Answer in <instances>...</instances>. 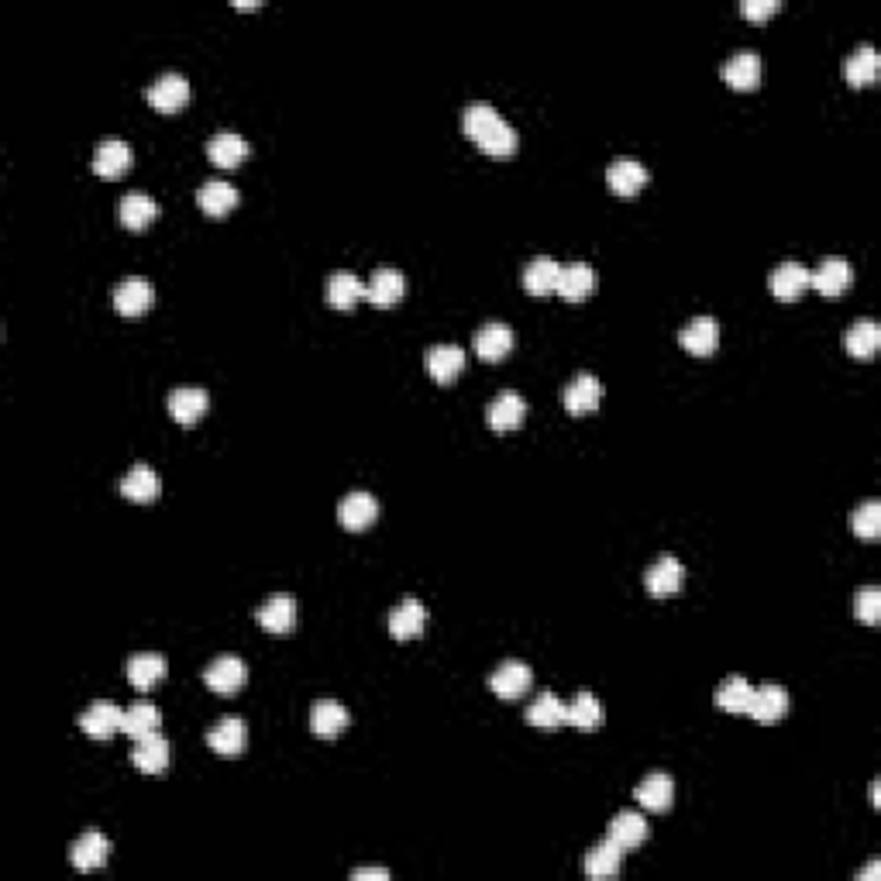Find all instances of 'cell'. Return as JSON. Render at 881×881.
I'll return each mask as SVG.
<instances>
[{
  "instance_id": "1",
  "label": "cell",
  "mask_w": 881,
  "mask_h": 881,
  "mask_svg": "<svg viewBox=\"0 0 881 881\" xmlns=\"http://www.w3.org/2000/svg\"><path fill=\"white\" fill-rule=\"evenodd\" d=\"M462 128H465V135H469L472 142L482 148V152L496 155V159L517 152V131H513V124L506 121L496 107L482 104V100H479V104L465 107Z\"/></svg>"
},
{
  "instance_id": "2",
  "label": "cell",
  "mask_w": 881,
  "mask_h": 881,
  "mask_svg": "<svg viewBox=\"0 0 881 881\" xmlns=\"http://www.w3.org/2000/svg\"><path fill=\"white\" fill-rule=\"evenodd\" d=\"M124 723V709L111 699H97L80 713V727L83 734H90L93 740H111L114 734H121Z\"/></svg>"
},
{
  "instance_id": "3",
  "label": "cell",
  "mask_w": 881,
  "mask_h": 881,
  "mask_svg": "<svg viewBox=\"0 0 881 881\" xmlns=\"http://www.w3.org/2000/svg\"><path fill=\"white\" fill-rule=\"evenodd\" d=\"M145 97L155 111L173 114L179 107H186V100H190V83H186L183 73H162L159 80L145 90Z\"/></svg>"
},
{
  "instance_id": "4",
  "label": "cell",
  "mask_w": 881,
  "mask_h": 881,
  "mask_svg": "<svg viewBox=\"0 0 881 881\" xmlns=\"http://www.w3.org/2000/svg\"><path fill=\"white\" fill-rule=\"evenodd\" d=\"M245 678H248L245 661L235 658V654H221V658H214L204 672L207 689H214L217 696H235L241 685H245Z\"/></svg>"
},
{
  "instance_id": "5",
  "label": "cell",
  "mask_w": 881,
  "mask_h": 881,
  "mask_svg": "<svg viewBox=\"0 0 881 881\" xmlns=\"http://www.w3.org/2000/svg\"><path fill=\"white\" fill-rule=\"evenodd\" d=\"M403 290H407V283H403V272L393 269V265H379L376 272L369 276V283H365V300L372 303V307H396L400 303Z\"/></svg>"
},
{
  "instance_id": "6",
  "label": "cell",
  "mask_w": 881,
  "mask_h": 881,
  "mask_svg": "<svg viewBox=\"0 0 881 881\" xmlns=\"http://www.w3.org/2000/svg\"><path fill=\"white\" fill-rule=\"evenodd\" d=\"M527 417V403L520 393H513V389H503L496 400H489L486 407V424L493 427V431H517L520 424H524Z\"/></svg>"
},
{
  "instance_id": "7",
  "label": "cell",
  "mask_w": 881,
  "mask_h": 881,
  "mask_svg": "<svg viewBox=\"0 0 881 881\" xmlns=\"http://www.w3.org/2000/svg\"><path fill=\"white\" fill-rule=\"evenodd\" d=\"M255 620H259L262 627L269 630V634L286 637L293 630V623H296V599L290 596V592H276V596H269L259 606Z\"/></svg>"
},
{
  "instance_id": "8",
  "label": "cell",
  "mask_w": 881,
  "mask_h": 881,
  "mask_svg": "<svg viewBox=\"0 0 881 881\" xmlns=\"http://www.w3.org/2000/svg\"><path fill=\"white\" fill-rule=\"evenodd\" d=\"M854 272H851V262L840 259V255H830V259H823L816 269H809V286H816L823 296H840L851 286Z\"/></svg>"
},
{
  "instance_id": "9",
  "label": "cell",
  "mask_w": 881,
  "mask_h": 881,
  "mask_svg": "<svg viewBox=\"0 0 881 881\" xmlns=\"http://www.w3.org/2000/svg\"><path fill=\"white\" fill-rule=\"evenodd\" d=\"M678 341H682L685 352L706 358L716 352V345H720V324L713 321V317H692L689 324L678 331Z\"/></svg>"
},
{
  "instance_id": "10",
  "label": "cell",
  "mask_w": 881,
  "mask_h": 881,
  "mask_svg": "<svg viewBox=\"0 0 881 881\" xmlns=\"http://www.w3.org/2000/svg\"><path fill=\"white\" fill-rule=\"evenodd\" d=\"M789 713V692L782 685H761V689L751 692V703H747V716L758 723H778Z\"/></svg>"
},
{
  "instance_id": "11",
  "label": "cell",
  "mask_w": 881,
  "mask_h": 881,
  "mask_svg": "<svg viewBox=\"0 0 881 881\" xmlns=\"http://www.w3.org/2000/svg\"><path fill=\"white\" fill-rule=\"evenodd\" d=\"M534 682V672L524 661H503L493 675H489V689L496 692L500 699H520Z\"/></svg>"
},
{
  "instance_id": "12",
  "label": "cell",
  "mask_w": 881,
  "mask_h": 881,
  "mask_svg": "<svg viewBox=\"0 0 881 881\" xmlns=\"http://www.w3.org/2000/svg\"><path fill=\"white\" fill-rule=\"evenodd\" d=\"M131 145L121 142V138H104V142L97 145V152H93V173L104 176V179H118L128 173L131 166Z\"/></svg>"
},
{
  "instance_id": "13",
  "label": "cell",
  "mask_w": 881,
  "mask_h": 881,
  "mask_svg": "<svg viewBox=\"0 0 881 881\" xmlns=\"http://www.w3.org/2000/svg\"><path fill=\"white\" fill-rule=\"evenodd\" d=\"M723 83L734 90H754L761 83V59L754 49H737L734 56L723 62Z\"/></svg>"
},
{
  "instance_id": "14",
  "label": "cell",
  "mask_w": 881,
  "mask_h": 881,
  "mask_svg": "<svg viewBox=\"0 0 881 881\" xmlns=\"http://www.w3.org/2000/svg\"><path fill=\"white\" fill-rule=\"evenodd\" d=\"M561 400H565L568 413H592L599 407V400H603V386H599V379L592 376V372H579V376H572V382L565 386V393H561Z\"/></svg>"
},
{
  "instance_id": "15",
  "label": "cell",
  "mask_w": 881,
  "mask_h": 881,
  "mask_svg": "<svg viewBox=\"0 0 881 881\" xmlns=\"http://www.w3.org/2000/svg\"><path fill=\"white\" fill-rule=\"evenodd\" d=\"M592 286H596V272H592V265L589 262H568V265H561L555 293L568 303H582L592 293Z\"/></svg>"
},
{
  "instance_id": "16",
  "label": "cell",
  "mask_w": 881,
  "mask_h": 881,
  "mask_svg": "<svg viewBox=\"0 0 881 881\" xmlns=\"http://www.w3.org/2000/svg\"><path fill=\"white\" fill-rule=\"evenodd\" d=\"M362 296H365V283L355 276V272L338 269V272H331V276H327V286H324V300H327V307H334V310H352L355 303L362 300Z\"/></svg>"
},
{
  "instance_id": "17",
  "label": "cell",
  "mask_w": 881,
  "mask_h": 881,
  "mask_svg": "<svg viewBox=\"0 0 881 881\" xmlns=\"http://www.w3.org/2000/svg\"><path fill=\"white\" fill-rule=\"evenodd\" d=\"M376 517H379L376 496L362 493V489H358V493H348L338 506V520L345 530H369L372 524H376Z\"/></svg>"
},
{
  "instance_id": "18",
  "label": "cell",
  "mask_w": 881,
  "mask_h": 881,
  "mask_svg": "<svg viewBox=\"0 0 881 881\" xmlns=\"http://www.w3.org/2000/svg\"><path fill=\"white\" fill-rule=\"evenodd\" d=\"M207 403H210L207 389H200V386H179V389H173V393H169L166 407H169V413H173L176 424H197V420L207 413Z\"/></svg>"
},
{
  "instance_id": "19",
  "label": "cell",
  "mask_w": 881,
  "mask_h": 881,
  "mask_svg": "<svg viewBox=\"0 0 881 881\" xmlns=\"http://www.w3.org/2000/svg\"><path fill=\"white\" fill-rule=\"evenodd\" d=\"M424 623H427L424 603L410 596L389 613V634H393V641H413V637L424 634Z\"/></svg>"
},
{
  "instance_id": "20",
  "label": "cell",
  "mask_w": 881,
  "mask_h": 881,
  "mask_svg": "<svg viewBox=\"0 0 881 881\" xmlns=\"http://www.w3.org/2000/svg\"><path fill=\"white\" fill-rule=\"evenodd\" d=\"M682 579H685L682 561L672 558V555H665V558H658L651 568H647L644 586H647V592H651V596L661 599V596H675V592L682 589Z\"/></svg>"
},
{
  "instance_id": "21",
  "label": "cell",
  "mask_w": 881,
  "mask_h": 881,
  "mask_svg": "<svg viewBox=\"0 0 881 881\" xmlns=\"http://www.w3.org/2000/svg\"><path fill=\"white\" fill-rule=\"evenodd\" d=\"M111 300H114V310H118V314L138 317V314H145V310L152 307L155 290H152V283H145V279H124V283L114 286Z\"/></svg>"
},
{
  "instance_id": "22",
  "label": "cell",
  "mask_w": 881,
  "mask_h": 881,
  "mask_svg": "<svg viewBox=\"0 0 881 881\" xmlns=\"http://www.w3.org/2000/svg\"><path fill=\"white\" fill-rule=\"evenodd\" d=\"M634 799L641 802L644 809H651V813H668V809H672V799H675V782L665 775V771H651V775L634 789Z\"/></svg>"
},
{
  "instance_id": "23",
  "label": "cell",
  "mask_w": 881,
  "mask_h": 881,
  "mask_svg": "<svg viewBox=\"0 0 881 881\" xmlns=\"http://www.w3.org/2000/svg\"><path fill=\"white\" fill-rule=\"evenodd\" d=\"M513 348V331L510 324L503 321H489L475 331V355L486 358V362H500L506 358V352Z\"/></svg>"
},
{
  "instance_id": "24",
  "label": "cell",
  "mask_w": 881,
  "mask_h": 881,
  "mask_svg": "<svg viewBox=\"0 0 881 881\" xmlns=\"http://www.w3.org/2000/svg\"><path fill=\"white\" fill-rule=\"evenodd\" d=\"M131 764H135L142 775H162L169 764V740L162 734L142 737L135 740V751H131Z\"/></svg>"
},
{
  "instance_id": "25",
  "label": "cell",
  "mask_w": 881,
  "mask_h": 881,
  "mask_svg": "<svg viewBox=\"0 0 881 881\" xmlns=\"http://www.w3.org/2000/svg\"><path fill=\"white\" fill-rule=\"evenodd\" d=\"M107 854H111L107 837H104V833H97V830H90L73 844L69 861H73L76 871H97V868H104V864H107Z\"/></svg>"
},
{
  "instance_id": "26",
  "label": "cell",
  "mask_w": 881,
  "mask_h": 881,
  "mask_svg": "<svg viewBox=\"0 0 881 881\" xmlns=\"http://www.w3.org/2000/svg\"><path fill=\"white\" fill-rule=\"evenodd\" d=\"M606 840H613L620 851H634V847H641L647 840V820L641 813H634V809H623V813L613 816Z\"/></svg>"
},
{
  "instance_id": "27",
  "label": "cell",
  "mask_w": 881,
  "mask_h": 881,
  "mask_svg": "<svg viewBox=\"0 0 881 881\" xmlns=\"http://www.w3.org/2000/svg\"><path fill=\"white\" fill-rule=\"evenodd\" d=\"M348 727V709L338 703V699H321L310 709V730L324 740H334L341 730Z\"/></svg>"
},
{
  "instance_id": "28",
  "label": "cell",
  "mask_w": 881,
  "mask_h": 881,
  "mask_svg": "<svg viewBox=\"0 0 881 881\" xmlns=\"http://www.w3.org/2000/svg\"><path fill=\"white\" fill-rule=\"evenodd\" d=\"M424 362H427V372H431V376L444 386V382H451V379L462 376L465 352L458 345H434V348H427Z\"/></svg>"
},
{
  "instance_id": "29",
  "label": "cell",
  "mask_w": 881,
  "mask_h": 881,
  "mask_svg": "<svg viewBox=\"0 0 881 881\" xmlns=\"http://www.w3.org/2000/svg\"><path fill=\"white\" fill-rule=\"evenodd\" d=\"M606 183H610V190L620 193V197H634V193L644 190L647 169L637 159H617L606 169Z\"/></svg>"
},
{
  "instance_id": "30",
  "label": "cell",
  "mask_w": 881,
  "mask_h": 881,
  "mask_svg": "<svg viewBox=\"0 0 881 881\" xmlns=\"http://www.w3.org/2000/svg\"><path fill=\"white\" fill-rule=\"evenodd\" d=\"M878 69H881L878 52H875V45H868V42L857 45V49L844 62V76H847V83H851V87H868V83H875Z\"/></svg>"
},
{
  "instance_id": "31",
  "label": "cell",
  "mask_w": 881,
  "mask_h": 881,
  "mask_svg": "<svg viewBox=\"0 0 881 881\" xmlns=\"http://www.w3.org/2000/svg\"><path fill=\"white\" fill-rule=\"evenodd\" d=\"M245 723L238 720V716H228V720L214 723L207 734V744L214 747L217 754H224V758H235V754L245 751Z\"/></svg>"
},
{
  "instance_id": "32",
  "label": "cell",
  "mask_w": 881,
  "mask_h": 881,
  "mask_svg": "<svg viewBox=\"0 0 881 881\" xmlns=\"http://www.w3.org/2000/svg\"><path fill=\"white\" fill-rule=\"evenodd\" d=\"M118 217H121L124 228L142 231L159 217V204H155L148 193H128V197H121V204H118Z\"/></svg>"
},
{
  "instance_id": "33",
  "label": "cell",
  "mask_w": 881,
  "mask_h": 881,
  "mask_svg": "<svg viewBox=\"0 0 881 881\" xmlns=\"http://www.w3.org/2000/svg\"><path fill=\"white\" fill-rule=\"evenodd\" d=\"M197 204L204 214L210 217H224L228 210H235L238 204V190L231 183H224V179H210V183H204L197 190Z\"/></svg>"
},
{
  "instance_id": "34",
  "label": "cell",
  "mask_w": 881,
  "mask_h": 881,
  "mask_svg": "<svg viewBox=\"0 0 881 881\" xmlns=\"http://www.w3.org/2000/svg\"><path fill=\"white\" fill-rule=\"evenodd\" d=\"M162 727V713L155 703H135L131 709H124V723H121V734H128L131 740H142L159 734Z\"/></svg>"
},
{
  "instance_id": "35",
  "label": "cell",
  "mask_w": 881,
  "mask_h": 881,
  "mask_svg": "<svg viewBox=\"0 0 881 881\" xmlns=\"http://www.w3.org/2000/svg\"><path fill=\"white\" fill-rule=\"evenodd\" d=\"M248 152H252V148H248L245 138L235 135V131H221V135H214L207 142L210 162H214V166H221V169L238 166L241 159H248Z\"/></svg>"
},
{
  "instance_id": "36",
  "label": "cell",
  "mask_w": 881,
  "mask_h": 881,
  "mask_svg": "<svg viewBox=\"0 0 881 881\" xmlns=\"http://www.w3.org/2000/svg\"><path fill=\"white\" fill-rule=\"evenodd\" d=\"M844 345H847V352H851L854 358L868 362V358L881 348V327L871 321V317L854 321L851 327H847V334H844Z\"/></svg>"
},
{
  "instance_id": "37",
  "label": "cell",
  "mask_w": 881,
  "mask_h": 881,
  "mask_svg": "<svg viewBox=\"0 0 881 881\" xmlns=\"http://www.w3.org/2000/svg\"><path fill=\"white\" fill-rule=\"evenodd\" d=\"M771 293L778 296V300H795L802 290L809 286V269L802 262H782L775 272H771Z\"/></svg>"
},
{
  "instance_id": "38",
  "label": "cell",
  "mask_w": 881,
  "mask_h": 881,
  "mask_svg": "<svg viewBox=\"0 0 881 881\" xmlns=\"http://www.w3.org/2000/svg\"><path fill=\"white\" fill-rule=\"evenodd\" d=\"M162 482L148 465H131V472L121 479V496H128L131 503H152L159 496Z\"/></svg>"
},
{
  "instance_id": "39",
  "label": "cell",
  "mask_w": 881,
  "mask_h": 881,
  "mask_svg": "<svg viewBox=\"0 0 881 881\" xmlns=\"http://www.w3.org/2000/svg\"><path fill=\"white\" fill-rule=\"evenodd\" d=\"M558 276H561V262L548 259V255H537V259L524 269V290L534 296H548V293H555Z\"/></svg>"
},
{
  "instance_id": "40",
  "label": "cell",
  "mask_w": 881,
  "mask_h": 881,
  "mask_svg": "<svg viewBox=\"0 0 881 881\" xmlns=\"http://www.w3.org/2000/svg\"><path fill=\"white\" fill-rule=\"evenodd\" d=\"M162 675H166V658H162V654L142 651L128 658V682L135 685V689H152Z\"/></svg>"
},
{
  "instance_id": "41",
  "label": "cell",
  "mask_w": 881,
  "mask_h": 881,
  "mask_svg": "<svg viewBox=\"0 0 881 881\" xmlns=\"http://www.w3.org/2000/svg\"><path fill=\"white\" fill-rule=\"evenodd\" d=\"M527 723L541 730H555L565 723V703L555 696V692H541L534 703L527 706Z\"/></svg>"
},
{
  "instance_id": "42",
  "label": "cell",
  "mask_w": 881,
  "mask_h": 881,
  "mask_svg": "<svg viewBox=\"0 0 881 881\" xmlns=\"http://www.w3.org/2000/svg\"><path fill=\"white\" fill-rule=\"evenodd\" d=\"M620 861H623V851L613 840H603V844H596L592 851L586 854V875L589 878H613L620 871Z\"/></svg>"
},
{
  "instance_id": "43",
  "label": "cell",
  "mask_w": 881,
  "mask_h": 881,
  "mask_svg": "<svg viewBox=\"0 0 881 881\" xmlns=\"http://www.w3.org/2000/svg\"><path fill=\"white\" fill-rule=\"evenodd\" d=\"M751 692H754V685L747 682L744 675H730V678H723L720 689H716V706L727 709V713H747Z\"/></svg>"
},
{
  "instance_id": "44",
  "label": "cell",
  "mask_w": 881,
  "mask_h": 881,
  "mask_svg": "<svg viewBox=\"0 0 881 881\" xmlns=\"http://www.w3.org/2000/svg\"><path fill=\"white\" fill-rule=\"evenodd\" d=\"M599 720H603V706L592 692H579L572 703H565V723L579 730H596Z\"/></svg>"
},
{
  "instance_id": "45",
  "label": "cell",
  "mask_w": 881,
  "mask_h": 881,
  "mask_svg": "<svg viewBox=\"0 0 881 881\" xmlns=\"http://www.w3.org/2000/svg\"><path fill=\"white\" fill-rule=\"evenodd\" d=\"M851 530L857 537H864V541H875V537L881 534V503L868 500V503L857 506V510L851 513Z\"/></svg>"
},
{
  "instance_id": "46",
  "label": "cell",
  "mask_w": 881,
  "mask_h": 881,
  "mask_svg": "<svg viewBox=\"0 0 881 881\" xmlns=\"http://www.w3.org/2000/svg\"><path fill=\"white\" fill-rule=\"evenodd\" d=\"M854 613H857V620H864V623H878L881 620V592L875 586H864L854 596Z\"/></svg>"
},
{
  "instance_id": "47",
  "label": "cell",
  "mask_w": 881,
  "mask_h": 881,
  "mask_svg": "<svg viewBox=\"0 0 881 881\" xmlns=\"http://www.w3.org/2000/svg\"><path fill=\"white\" fill-rule=\"evenodd\" d=\"M778 7H782L778 0H744L740 11H744V18H751V21H764V18H771Z\"/></svg>"
},
{
  "instance_id": "48",
  "label": "cell",
  "mask_w": 881,
  "mask_h": 881,
  "mask_svg": "<svg viewBox=\"0 0 881 881\" xmlns=\"http://www.w3.org/2000/svg\"><path fill=\"white\" fill-rule=\"evenodd\" d=\"M352 878L355 881H389V871L386 868H355Z\"/></svg>"
},
{
  "instance_id": "49",
  "label": "cell",
  "mask_w": 881,
  "mask_h": 881,
  "mask_svg": "<svg viewBox=\"0 0 881 881\" xmlns=\"http://www.w3.org/2000/svg\"><path fill=\"white\" fill-rule=\"evenodd\" d=\"M881 875V864H868V868H864V875H861V881H875Z\"/></svg>"
}]
</instances>
